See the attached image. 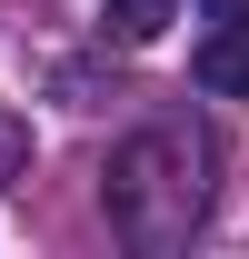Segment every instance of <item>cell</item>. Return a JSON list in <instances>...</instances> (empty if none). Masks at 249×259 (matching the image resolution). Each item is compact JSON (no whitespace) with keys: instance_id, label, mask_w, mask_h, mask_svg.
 <instances>
[{"instance_id":"cell-1","label":"cell","mask_w":249,"mask_h":259,"mask_svg":"<svg viewBox=\"0 0 249 259\" xmlns=\"http://www.w3.org/2000/svg\"><path fill=\"white\" fill-rule=\"evenodd\" d=\"M110 220L130 239H170V229L199 220V150L189 140H130L120 160H110Z\"/></svg>"},{"instance_id":"cell-2","label":"cell","mask_w":249,"mask_h":259,"mask_svg":"<svg viewBox=\"0 0 249 259\" xmlns=\"http://www.w3.org/2000/svg\"><path fill=\"white\" fill-rule=\"evenodd\" d=\"M189 70L210 100H249V0H210V40Z\"/></svg>"},{"instance_id":"cell-3","label":"cell","mask_w":249,"mask_h":259,"mask_svg":"<svg viewBox=\"0 0 249 259\" xmlns=\"http://www.w3.org/2000/svg\"><path fill=\"white\" fill-rule=\"evenodd\" d=\"M170 20H180V0H110V40H130V50L159 40Z\"/></svg>"},{"instance_id":"cell-4","label":"cell","mask_w":249,"mask_h":259,"mask_svg":"<svg viewBox=\"0 0 249 259\" xmlns=\"http://www.w3.org/2000/svg\"><path fill=\"white\" fill-rule=\"evenodd\" d=\"M20 169H30V120H20V110H0V190H10Z\"/></svg>"}]
</instances>
